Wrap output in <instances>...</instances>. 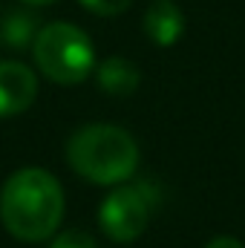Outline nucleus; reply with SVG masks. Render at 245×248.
Wrapping results in <instances>:
<instances>
[{
  "instance_id": "f257e3e1",
  "label": "nucleus",
  "mask_w": 245,
  "mask_h": 248,
  "mask_svg": "<svg viewBox=\"0 0 245 248\" xmlns=\"http://www.w3.org/2000/svg\"><path fill=\"white\" fill-rule=\"evenodd\" d=\"M0 219L12 237L23 243H44L61 228V182L41 168H23L12 173L0 190Z\"/></svg>"
},
{
  "instance_id": "f03ea898",
  "label": "nucleus",
  "mask_w": 245,
  "mask_h": 248,
  "mask_svg": "<svg viewBox=\"0 0 245 248\" xmlns=\"http://www.w3.org/2000/svg\"><path fill=\"white\" fill-rule=\"evenodd\" d=\"M66 162L87 182L119 185L138 168V144L116 124H87L69 136Z\"/></svg>"
},
{
  "instance_id": "7ed1b4c3",
  "label": "nucleus",
  "mask_w": 245,
  "mask_h": 248,
  "mask_svg": "<svg viewBox=\"0 0 245 248\" xmlns=\"http://www.w3.org/2000/svg\"><path fill=\"white\" fill-rule=\"evenodd\" d=\"M35 63L55 84H81L95 66V49L78 26L46 23L35 38Z\"/></svg>"
},
{
  "instance_id": "20e7f679",
  "label": "nucleus",
  "mask_w": 245,
  "mask_h": 248,
  "mask_svg": "<svg viewBox=\"0 0 245 248\" xmlns=\"http://www.w3.org/2000/svg\"><path fill=\"white\" fill-rule=\"evenodd\" d=\"M153 205H156V193L147 185H122L104 199L98 211V225L110 240L133 243L144 234Z\"/></svg>"
},
{
  "instance_id": "39448f33",
  "label": "nucleus",
  "mask_w": 245,
  "mask_h": 248,
  "mask_svg": "<svg viewBox=\"0 0 245 248\" xmlns=\"http://www.w3.org/2000/svg\"><path fill=\"white\" fill-rule=\"evenodd\" d=\"M38 95V78L26 63L0 61V119L20 116Z\"/></svg>"
},
{
  "instance_id": "423d86ee",
  "label": "nucleus",
  "mask_w": 245,
  "mask_h": 248,
  "mask_svg": "<svg viewBox=\"0 0 245 248\" xmlns=\"http://www.w3.org/2000/svg\"><path fill=\"white\" fill-rule=\"evenodd\" d=\"M144 32L156 46H173L184 32V15L170 0H159L144 15Z\"/></svg>"
},
{
  "instance_id": "0eeeda50",
  "label": "nucleus",
  "mask_w": 245,
  "mask_h": 248,
  "mask_svg": "<svg viewBox=\"0 0 245 248\" xmlns=\"http://www.w3.org/2000/svg\"><path fill=\"white\" fill-rule=\"evenodd\" d=\"M38 15L23 6H9L0 12V44L9 49H23L38 38Z\"/></svg>"
},
{
  "instance_id": "6e6552de",
  "label": "nucleus",
  "mask_w": 245,
  "mask_h": 248,
  "mask_svg": "<svg viewBox=\"0 0 245 248\" xmlns=\"http://www.w3.org/2000/svg\"><path fill=\"white\" fill-rule=\"evenodd\" d=\"M141 81L138 66L127 58H107L98 66V84L110 95H130Z\"/></svg>"
},
{
  "instance_id": "1a4fd4ad",
  "label": "nucleus",
  "mask_w": 245,
  "mask_h": 248,
  "mask_svg": "<svg viewBox=\"0 0 245 248\" xmlns=\"http://www.w3.org/2000/svg\"><path fill=\"white\" fill-rule=\"evenodd\" d=\"M49 248H98V246H95V240H92L87 231H81V228H69V231H61V234L52 240V246Z\"/></svg>"
},
{
  "instance_id": "9d476101",
  "label": "nucleus",
  "mask_w": 245,
  "mask_h": 248,
  "mask_svg": "<svg viewBox=\"0 0 245 248\" xmlns=\"http://www.w3.org/2000/svg\"><path fill=\"white\" fill-rule=\"evenodd\" d=\"M130 3H133V0H81L84 9H90V12H95V15H104V17L122 15Z\"/></svg>"
},
{
  "instance_id": "9b49d317",
  "label": "nucleus",
  "mask_w": 245,
  "mask_h": 248,
  "mask_svg": "<svg viewBox=\"0 0 245 248\" xmlns=\"http://www.w3.org/2000/svg\"><path fill=\"white\" fill-rule=\"evenodd\" d=\"M205 248H245L240 240H234V237H216V240H211Z\"/></svg>"
},
{
  "instance_id": "f8f14e48",
  "label": "nucleus",
  "mask_w": 245,
  "mask_h": 248,
  "mask_svg": "<svg viewBox=\"0 0 245 248\" xmlns=\"http://www.w3.org/2000/svg\"><path fill=\"white\" fill-rule=\"evenodd\" d=\"M26 6H46V3H55V0H23Z\"/></svg>"
}]
</instances>
